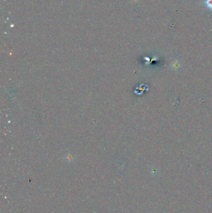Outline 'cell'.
Segmentation results:
<instances>
[{"label":"cell","mask_w":212,"mask_h":213,"mask_svg":"<svg viewBox=\"0 0 212 213\" xmlns=\"http://www.w3.org/2000/svg\"><path fill=\"white\" fill-rule=\"evenodd\" d=\"M205 3L209 9L212 10V0H206Z\"/></svg>","instance_id":"cell-1"}]
</instances>
